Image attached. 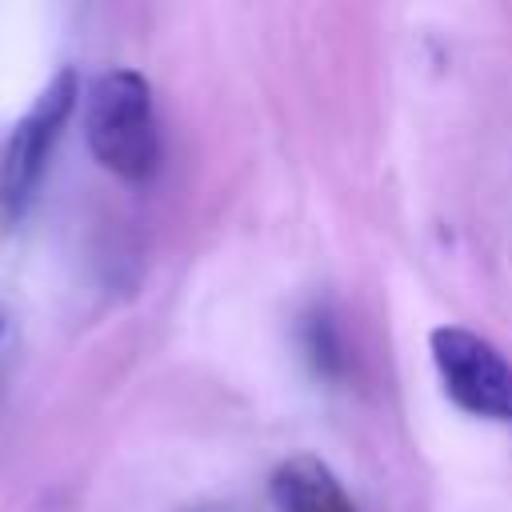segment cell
<instances>
[{
    "instance_id": "1",
    "label": "cell",
    "mask_w": 512,
    "mask_h": 512,
    "mask_svg": "<svg viewBox=\"0 0 512 512\" xmlns=\"http://www.w3.org/2000/svg\"><path fill=\"white\" fill-rule=\"evenodd\" d=\"M84 140L100 168L120 180H148L160 164V128L152 88L132 68H112L92 80L84 104Z\"/></svg>"
},
{
    "instance_id": "2",
    "label": "cell",
    "mask_w": 512,
    "mask_h": 512,
    "mask_svg": "<svg viewBox=\"0 0 512 512\" xmlns=\"http://www.w3.org/2000/svg\"><path fill=\"white\" fill-rule=\"evenodd\" d=\"M80 96V80L72 68H60L40 96L32 100V108L8 128V136L0 140V232H8L12 224H20V216L28 212L40 176L48 168V156L76 108Z\"/></svg>"
},
{
    "instance_id": "3",
    "label": "cell",
    "mask_w": 512,
    "mask_h": 512,
    "mask_svg": "<svg viewBox=\"0 0 512 512\" xmlns=\"http://www.w3.org/2000/svg\"><path fill=\"white\" fill-rule=\"evenodd\" d=\"M432 364L456 408L484 420H512V364L472 328L440 324L428 336Z\"/></svg>"
},
{
    "instance_id": "4",
    "label": "cell",
    "mask_w": 512,
    "mask_h": 512,
    "mask_svg": "<svg viewBox=\"0 0 512 512\" xmlns=\"http://www.w3.org/2000/svg\"><path fill=\"white\" fill-rule=\"evenodd\" d=\"M268 492L280 512H356V504L344 492V484L336 480V472L312 452H296V456L280 460L272 468Z\"/></svg>"
},
{
    "instance_id": "5",
    "label": "cell",
    "mask_w": 512,
    "mask_h": 512,
    "mask_svg": "<svg viewBox=\"0 0 512 512\" xmlns=\"http://www.w3.org/2000/svg\"><path fill=\"white\" fill-rule=\"evenodd\" d=\"M304 352L316 364V372H324V376H336L344 368L340 336H336V328H332V320L324 312L308 316V324H304Z\"/></svg>"
}]
</instances>
